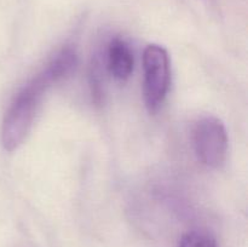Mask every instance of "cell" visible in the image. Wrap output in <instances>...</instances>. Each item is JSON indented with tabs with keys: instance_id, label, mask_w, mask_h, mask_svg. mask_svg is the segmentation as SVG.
<instances>
[{
	"instance_id": "cell-3",
	"label": "cell",
	"mask_w": 248,
	"mask_h": 247,
	"mask_svg": "<svg viewBox=\"0 0 248 247\" xmlns=\"http://www.w3.org/2000/svg\"><path fill=\"white\" fill-rule=\"evenodd\" d=\"M193 144L199 161L210 169H219L228 155V132L222 120L205 116L195 124Z\"/></svg>"
},
{
	"instance_id": "cell-2",
	"label": "cell",
	"mask_w": 248,
	"mask_h": 247,
	"mask_svg": "<svg viewBox=\"0 0 248 247\" xmlns=\"http://www.w3.org/2000/svg\"><path fill=\"white\" fill-rule=\"evenodd\" d=\"M143 94L150 113H156L166 101L171 84V64L166 48L150 44L143 53Z\"/></svg>"
},
{
	"instance_id": "cell-4",
	"label": "cell",
	"mask_w": 248,
	"mask_h": 247,
	"mask_svg": "<svg viewBox=\"0 0 248 247\" xmlns=\"http://www.w3.org/2000/svg\"><path fill=\"white\" fill-rule=\"evenodd\" d=\"M107 67L111 77L118 81H126L132 75L135 57L126 40L111 39L107 48Z\"/></svg>"
},
{
	"instance_id": "cell-5",
	"label": "cell",
	"mask_w": 248,
	"mask_h": 247,
	"mask_svg": "<svg viewBox=\"0 0 248 247\" xmlns=\"http://www.w3.org/2000/svg\"><path fill=\"white\" fill-rule=\"evenodd\" d=\"M179 247H217V244L205 232H189L182 236Z\"/></svg>"
},
{
	"instance_id": "cell-1",
	"label": "cell",
	"mask_w": 248,
	"mask_h": 247,
	"mask_svg": "<svg viewBox=\"0 0 248 247\" xmlns=\"http://www.w3.org/2000/svg\"><path fill=\"white\" fill-rule=\"evenodd\" d=\"M78 56L72 47L62 48L50 62L34 75L16 94L4 116L1 125V144L7 152L16 150L33 127L46 92L62 81L74 70Z\"/></svg>"
}]
</instances>
